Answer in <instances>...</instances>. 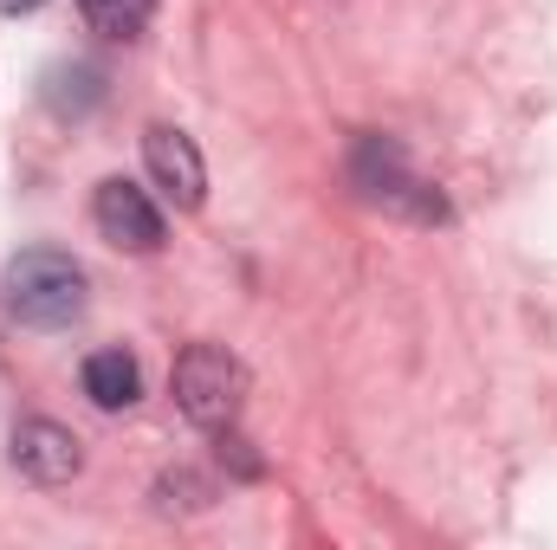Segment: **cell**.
Wrapping results in <instances>:
<instances>
[{"instance_id": "5", "label": "cell", "mask_w": 557, "mask_h": 550, "mask_svg": "<svg viewBox=\"0 0 557 550\" xmlns=\"http://www.w3.org/2000/svg\"><path fill=\"white\" fill-rule=\"evenodd\" d=\"M143 162H149V182H156L175 208H201V195H208V168H201V149L182 137V130L149 124V130H143Z\"/></svg>"}, {"instance_id": "3", "label": "cell", "mask_w": 557, "mask_h": 550, "mask_svg": "<svg viewBox=\"0 0 557 550\" xmlns=\"http://www.w3.org/2000/svg\"><path fill=\"white\" fill-rule=\"evenodd\" d=\"M357 188H363L370 201L396 208V214H416V221H441V214H447L441 195H434L428 182H416L403 142H389V137H363L357 142Z\"/></svg>"}, {"instance_id": "10", "label": "cell", "mask_w": 557, "mask_h": 550, "mask_svg": "<svg viewBox=\"0 0 557 550\" xmlns=\"http://www.w3.org/2000/svg\"><path fill=\"white\" fill-rule=\"evenodd\" d=\"M33 7H46V0H0V13H33Z\"/></svg>"}, {"instance_id": "1", "label": "cell", "mask_w": 557, "mask_h": 550, "mask_svg": "<svg viewBox=\"0 0 557 550\" xmlns=\"http://www.w3.org/2000/svg\"><path fill=\"white\" fill-rule=\"evenodd\" d=\"M85 298H91V278L72 253L59 247H26L13 266H7V304L20 324L33 330H65L85 317Z\"/></svg>"}, {"instance_id": "7", "label": "cell", "mask_w": 557, "mask_h": 550, "mask_svg": "<svg viewBox=\"0 0 557 550\" xmlns=\"http://www.w3.org/2000/svg\"><path fill=\"white\" fill-rule=\"evenodd\" d=\"M85 396H91L104 414L131 409V402L143 396L137 357H124V350H91V357H85Z\"/></svg>"}, {"instance_id": "4", "label": "cell", "mask_w": 557, "mask_h": 550, "mask_svg": "<svg viewBox=\"0 0 557 550\" xmlns=\"http://www.w3.org/2000/svg\"><path fill=\"white\" fill-rule=\"evenodd\" d=\"M91 214H98V234H104L111 247H124V253H156V247H162V208L143 195L137 182H124V175L98 182Z\"/></svg>"}, {"instance_id": "8", "label": "cell", "mask_w": 557, "mask_h": 550, "mask_svg": "<svg viewBox=\"0 0 557 550\" xmlns=\"http://www.w3.org/2000/svg\"><path fill=\"white\" fill-rule=\"evenodd\" d=\"M78 13L104 39H137L143 26H149V13H156V0H78Z\"/></svg>"}, {"instance_id": "9", "label": "cell", "mask_w": 557, "mask_h": 550, "mask_svg": "<svg viewBox=\"0 0 557 550\" xmlns=\"http://www.w3.org/2000/svg\"><path fill=\"white\" fill-rule=\"evenodd\" d=\"M46 104H52L59 117H65V111L85 117V111L98 104V72H91V65H59V72L46 78Z\"/></svg>"}, {"instance_id": "2", "label": "cell", "mask_w": 557, "mask_h": 550, "mask_svg": "<svg viewBox=\"0 0 557 550\" xmlns=\"http://www.w3.org/2000/svg\"><path fill=\"white\" fill-rule=\"evenodd\" d=\"M175 402H182V414H188L195 427H208V434L234 427V414L247 402V370H240V357L221 350V343H188V350L175 357Z\"/></svg>"}, {"instance_id": "6", "label": "cell", "mask_w": 557, "mask_h": 550, "mask_svg": "<svg viewBox=\"0 0 557 550\" xmlns=\"http://www.w3.org/2000/svg\"><path fill=\"white\" fill-rule=\"evenodd\" d=\"M13 466H20L33 486H65V479L85 466V453H78V440H72L59 421H20V427H13Z\"/></svg>"}]
</instances>
